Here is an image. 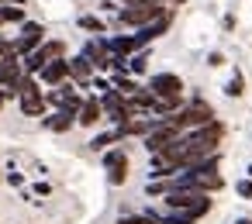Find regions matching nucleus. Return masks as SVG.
<instances>
[{"instance_id":"3","label":"nucleus","mask_w":252,"mask_h":224,"mask_svg":"<svg viewBox=\"0 0 252 224\" xmlns=\"http://www.w3.org/2000/svg\"><path fill=\"white\" fill-rule=\"evenodd\" d=\"M176 138H180V131H176L173 124L159 121V124H156V128H152V131L145 135V148H149L152 155H159V152H166V148H169V145H173Z\"/></svg>"},{"instance_id":"21","label":"nucleus","mask_w":252,"mask_h":224,"mask_svg":"<svg viewBox=\"0 0 252 224\" xmlns=\"http://www.w3.org/2000/svg\"><path fill=\"white\" fill-rule=\"evenodd\" d=\"M125 4H131V7H145V4H156V0H125Z\"/></svg>"},{"instance_id":"13","label":"nucleus","mask_w":252,"mask_h":224,"mask_svg":"<svg viewBox=\"0 0 252 224\" xmlns=\"http://www.w3.org/2000/svg\"><path fill=\"white\" fill-rule=\"evenodd\" d=\"M73 117H76V114H69V111H59V114H52V117H49L45 124H49L52 131H66V128L73 124Z\"/></svg>"},{"instance_id":"20","label":"nucleus","mask_w":252,"mask_h":224,"mask_svg":"<svg viewBox=\"0 0 252 224\" xmlns=\"http://www.w3.org/2000/svg\"><path fill=\"white\" fill-rule=\"evenodd\" d=\"M131 73H145V56H135L131 59Z\"/></svg>"},{"instance_id":"16","label":"nucleus","mask_w":252,"mask_h":224,"mask_svg":"<svg viewBox=\"0 0 252 224\" xmlns=\"http://www.w3.org/2000/svg\"><path fill=\"white\" fill-rule=\"evenodd\" d=\"M121 224H159L152 214H131V217H121Z\"/></svg>"},{"instance_id":"8","label":"nucleus","mask_w":252,"mask_h":224,"mask_svg":"<svg viewBox=\"0 0 252 224\" xmlns=\"http://www.w3.org/2000/svg\"><path fill=\"white\" fill-rule=\"evenodd\" d=\"M42 35H45L42 25H25V35H21V42L14 45V52H32V49L42 42Z\"/></svg>"},{"instance_id":"1","label":"nucleus","mask_w":252,"mask_h":224,"mask_svg":"<svg viewBox=\"0 0 252 224\" xmlns=\"http://www.w3.org/2000/svg\"><path fill=\"white\" fill-rule=\"evenodd\" d=\"M211 121H214V111H211L204 100H193L190 107H183V111H176V114L166 117V124H173L176 131H183V128H204V124H211Z\"/></svg>"},{"instance_id":"22","label":"nucleus","mask_w":252,"mask_h":224,"mask_svg":"<svg viewBox=\"0 0 252 224\" xmlns=\"http://www.w3.org/2000/svg\"><path fill=\"white\" fill-rule=\"evenodd\" d=\"M235 224H252V221H249V217H242V221H235Z\"/></svg>"},{"instance_id":"5","label":"nucleus","mask_w":252,"mask_h":224,"mask_svg":"<svg viewBox=\"0 0 252 224\" xmlns=\"http://www.w3.org/2000/svg\"><path fill=\"white\" fill-rule=\"evenodd\" d=\"M162 18V7H156V4H145V7H128V11H121V25H149V21H159Z\"/></svg>"},{"instance_id":"6","label":"nucleus","mask_w":252,"mask_h":224,"mask_svg":"<svg viewBox=\"0 0 252 224\" xmlns=\"http://www.w3.org/2000/svg\"><path fill=\"white\" fill-rule=\"evenodd\" d=\"M104 166H107V172H111V183H114V186H121V183L128 179V155H125V148L107 152V155H104Z\"/></svg>"},{"instance_id":"10","label":"nucleus","mask_w":252,"mask_h":224,"mask_svg":"<svg viewBox=\"0 0 252 224\" xmlns=\"http://www.w3.org/2000/svg\"><path fill=\"white\" fill-rule=\"evenodd\" d=\"M100 100H83V107H80V114H76V121L83 124V128H90V124H97L100 121Z\"/></svg>"},{"instance_id":"18","label":"nucleus","mask_w":252,"mask_h":224,"mask_svg":"<svg viewBox=\"0 0 252 224\" xmlns=\"http://www.w3.org/2000/svg\"><path fill=\"white\" fill-rule=\"evenodd\" d=\"M228 97H242V76H238V73H235L231 83H228Z\"/></svg>"},{"instance_id":"14","label":"nucleus","mask_w":252,"mask_h":224,"mask_svg":"<svg viewBox=\"0 0 252 224\" xmlns=\"http://www.w3.org/2000/svg\"><path fill=\"white\" fill-rule=\"evenodd\" d=\"M118 138H121L118 131H107V135H97V138L90 141V148H94V152H100V148H107V145H111V141H118Z\"/></svg>"},{"instance_id":"2","label":"nucleus","mask_w":252,"mask_h":224,"mask_svg":"<svg viewBox=\"0 0 252 224\" xmlns=\"http://www.w3.org/2000/svg\"><path fill=\"white\" fill-rule=\"evenodd\" d=\"M149 93H152L156 100H180V93H183V80H180L176 73H159V76H152Z\"/></svg>"},{"instance_id":"17","label":"nucleus","mask_w":252,"mask_h":224,"mask_svg":"<svg viewBox=\"0 0 252 224\" xmlns=\"http://www.w3.org/2000/svg\"><path fill=\"white\" fill-rule=\"evenodd\" d=\"M4 21H21V7H4L0 11V25Z\"/></svg>"},{"instance_id":"4","label":"nucleus","mask_w":252,"mask_h":224,"mask_svg":"<svg viewBox=\"0 0 252 224\" xmlns=\"http://www.w3.org/2000/svg\"><path fill=\"white\" fill-rule=\"evenodd\" d=\"M63 52H66V45H63V42H49V45H42L38 52H32L25 66H28V73H42L52 59H63Z\"/></svg>"},{"instance_id":"12","label":"nucleus","mask_w":252,"mask_h":224,"mask_svg":"<svg viewBox=\"0 0 252 224\" xmlns=\"http://www.w3.org/2000/svg\"><path fill=\"white\" fill-rule=\"evenodd\" d=\"M90 73H94V66H90V59H87V56H80V59H73V62H69V76H73V80L87 83V80H90Z\"/></svg>"},{"instance_id":"15","label":"nucleus","mask_w":252,"mask_h":224,"mask_svg":"<svg viewBox=\"0 0 252 224\" xmlns=\"http://www.w3.org/2000/svg\"><path fill=\"white\" fill-rule=\"evenodd\" d=\"M80 28H83V31H97V35H104V21H97V18H80Z\"/></svg>"},{"instance_id":"23","label":"nucleus","mask_w":252,"mask_h":224,"mask_svg":"<svg viewBox=\"0 0 252 224\" xmlns=\"http://www.w3.org/2000/svg\"><path fill=\"white\" fill-rule=\"evenodd\" d=\"M249 179H252V166H249Z\"/></svg>"},{"instance_id":"9","label":"nucleus","mask_w":252,"mask_h":224,"mask_svg":"<svg viewBox=\"0 0 252 224\" xmlns=\"http://www.w3.org/2000/svg\"><path fill=\"white\" fill-rule=\"evenodd\" d=\"M21 111H25L28 117H38V114H45V100H42V93H38V90H28V93H21Z\"/></svg>"},{"instance_id":"11","label":"nucleus","mask_w":252,"mask_h":224,"mask_svg":"<svg viewBox=\"0 0 252 224\" xmlns=\"http://www.w3.org/2000/svg\"><path fill=\"white\" fill-rule=\"evenodd\" d=\"M166 25H169V18L162 14V18H159L156 25H145V28H142V31L135 35V42H138V45H145V42H152L156 35H162V31H166Z\"/></svg>"},{"instance_id":"24","label":"nucleus","mask_w":252,"mask_h":224,"mask_svg":"<svg viewBox=\"0 0 252 224\" xmlns=\"http://www.w3.org/2000/svg\"><path fill=\"white\" fill-rule=\"evenodd\" d=\"M0 107H4V97H0Z\"/></svg>"},{"instance_id":"7","label":"nucleus","mask_w":252,"mask_h":224,"mask_svg":"<svg viewBox=\"0 0 252 224\" xmlns=\"http://www.w3.org/2000/svg\"><path fill=\"white\" fill-rule=\"evenodd\" d=\"M66 76H69V62H66V59H52V62L42 69V80L52 83V86H63Z\"/></svg>"},{"instance_id":"19","label":"nucleus","mask_w":252,"mask_h":224,"mask_svg":"<svg viewBox=\"0 0 252 224\" xmlns=\"http://www.w3.org/2000/svg\"><path fill=\"white\" fill-rule=\"evenodd\" d=\"M235 190H238V196H249V200H252V179H242Z\"/></svg>"}]
</instances>
